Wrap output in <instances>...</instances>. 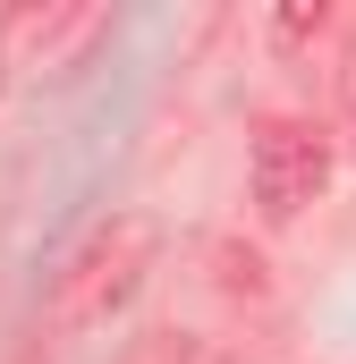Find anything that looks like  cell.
<instances>
[{
	"instance_id": "obj_1",
	"label": "cell",
	"mask_w": 356,
	"mask_h": 364,
	"mask_svg": "<svg viewBox=\"0 0 356 364\" xmlns=\"http://www.w3.org/2000/svg\"><path fill=\"white\" fill-rule=\"evenodd\" d=\"M153 255H162V220H153V212H110V220H93L85 237L68 246V263L51 272L43 331H60V339L102 331V322H110V314L145 288Z\"/></svg>"
},
{
	"instance_id": "obj_2",
	"label": "cell",
	"mask_w": 356,
	"mask_h": 364,
	"mask_svg": "<svg viewBox=\"0 0 356 364\" xmlns=\"http://www.w3.org/2000/svg\"><path fill=\"white\" fill-rule=\"evenodd\" d=\"M331 178V144L314 119H263L255 136V212L263 220H297Z\"/></svg>"
},
{
	"instance_id": "obj_3",
	"label": "cell",
	"mask_w": 356,
	"mask_h": 364,
	"mask_svg": "<svg viewBox=\"0 0 356 364\" xmlns=\"http://www.w3.org/2000/svg\"><path fill=\"white\" fill-rule=\"evenodd\" d=\"M136 364H187V331H153V339H145V356Z\"/></svg>"
}]
</instances>
